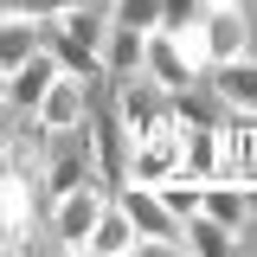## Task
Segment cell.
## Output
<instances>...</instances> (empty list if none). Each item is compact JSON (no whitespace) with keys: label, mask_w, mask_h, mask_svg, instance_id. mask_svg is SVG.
<instances>
[{"label":"cell","mask_w":257,"mask_h":257,"mask_svg":"<svg viewBox=\"0 0 257 257\" xmlns=\"http://www.w3.org/2000/svg\"><path fill=\"white\" fill-rule=\"evenodd\" d=\"M244 7H257V0H244Z\"/></svg>","instance_id":"cell-16"},{"label":"cell","mask_w":257,"mask_h":257,"mask_svg":"<svg viewBox=\"0 0 257 257\" xmlns=\"http://www.w3.org/2000/svg\"><path fill=\"white\" fill-rule=\"evenodd\" d=\"M116 199L128 206V219L142 225V238H148V251H142V257H187V219L161 199V187L128 180V187H116Z\"/></svg>","instance_id":"cell-3"},{"label":"cell","mask_w":257,"mask_h":257,"mask_svg":"<svg viewBox=\"0 0 257 257\" xmlns=\"http://www.w3.org/2000/svg\"><path fill=\"white\" fill-rule=\"evenodd\" d=\"M90 135H96V174H103V187L116 193V187L128 180V155H135V128L122 122L116 96L90 109Z\"/></svg>","instance_id":"cell-6"},{"label":"cell","mask_w":257,"mask_h":257,"mask_svg":"<svg viewBox=\"0 0 257 257\" xmlns=\"http://www.w3.org/2000/svg\"><path fill=\"white\" fill-rule=\"evenodd\" d=\"M103 64H109V77H116V84L135 77V71H148V32L109 26V39H103Z\"/></svg>","instance_id":"cell-13"},{"label":"cell","mask_w":257,"mask_h":257,"mask_svg":"<svg viewBox=\"0 0 257 257\" xmlns=\"http://www.w3.org/2000/svg\"><path fill=\"white\" fill-rule=\"evenodd\" d=\"M90 180H103V174H96V135H90V122H84V128H52V142H45V167H39V193H45V206H52L58 193L90 187Z\"/></svg>","instance_id":"cell-1"},{"label":"cell","mask_w":257,"mask_h":257,"mask_svg":"<svg viewBox=\"0 0 257 257\" xmlns=\"http://www.w3.org/2000/svg\"><path fill=\"white\" fill-rule=\"evenodd\" d=\"M109 20L135 32H161L167 26V0H109Z\"/></svg>","instance_id":"cell-15"},{"label":"cell","mask_w":257,"mask_h":257,"mask_svg":"<svg viewBox=\"0 0 257 257\" xmlns=\"http://www.w3.org/2000/svg\"><path fill=\"white\" fill-rule=\"evenodd\" d=\"M116 109H122V122L135 128V142L142 135H155V128H174V90L161 84L155 71H135L116 84Z\"/></svg>","instance_id":"cell-4"},{"label":"cell","mask_w":257,"mask_h":257,"mask_svg":"<svg viewBox=\"0 0 257 257\" xmlns=\"http://www.w3.org/2000/svg\"><path fill=\"white\" fill-rule=\"evenodd\" d=\"M103 206H109V187L103 180H90L77 193H58L45 206V251H90V231L103 219Z\"/></svg>","instance_id":"cell-2"},{"label":"cell","mask_w":257,"mask_h":257,"mask_svg":"<svg viewBox=\"0 0 257 257\" xmlns=\"http://www.w3.org/2000/svg\"><path fill=\"white\" fill-rule=\"evenodd\" d=\"M187 167V128H155V135H142L135 142V155H128V180H142V187H161V180H174ZM122 180V187H128Z\"/></svg>","instance_id":"cell-7"},{"label":"cell","mask_w":257,"mask_h":257,"mask_svg":"<svg viewBox=\"0 0 257 257\" xmlns=\"http://www.w3.org/2000/svg\"><path fill=\"white\" fill-rule=\"evenodd\" d=\"M174 122H180V128H219V122H225V96L212 90V77L174 90Z\"/></svg>","instance_id":"cell-12"},{"label":"cell","mask_w":257,"mask_h":257,"mask_svg":"<svg viewBox=\"0 0 257 257\" xmlns=\"http://www.w3.org/2000/svg\"><path fill=\"white\" fill-rule=\"evenodd\" d=\"M148 251V238H142V225L128 219V206L109 193V206H103V219L90 231V257H142Z\"/></svg>","instance_id":"cell-9"},{"label":"cell","mask_w":257,"mask_h":257,"mask_svg":"<svg viewBox=\"0 0 257 257\" xmlns=\"http://www.w3.org/2000/svg\"><path fill=\"white\" fill-rule=\"evenodd\" d=\"M251 13H257V7H251ZM251 52H257V45H251Z\"/></svg>","instance_id":"cell-17"},{"label":"cell","mask_w":257,"mask_h":257,"mask_svg":"<svg viewBox=\"0 0 257 257\" xmlns=\"http://www.w3.org/2000/svg\"><path fill=\"white\" fill-rule=\"evenodd\" d=\"M148 71H155L167 90H187V84H199V77H206V71H199V58L187 52V39H180V32H167V26L148 32Z\"/></svg>","instance_id":"cell-8"},{"label":"cell","mask_w":257,"mask_h":257,"mask_svg":"<svg viewBox=\"0 0 257 257\" xmlns=\"http://www.w3.org/2000/svg\"><path fill=\"white\" fill-rule=\"evenodd\" d=\"M64 77V64H58V52L52 45H39L26 64H13V71H0V109L7 116H32L39 103H45V90Z\"/></svg>","instance_id":"cell-5"},{"label":"cell","mask_w":257,"mask_h":257,"mask_svg":"<svg viewBox=\"0 0 257 257\" xmlns=\"http://www.w3.org/2000/svg\"><path fill=\"white\" fill-rule=\"evenodd\" d=\"M90 109H96V96H90V84L64 71L58 84L45 90V103H39V122H45V128H84V122H90Z\"/></svg>","instance_id":"cell-10"},{"label":"cell","mask_w":257,"mask_h":257,"mask_svg":"<svg viewBox=\"0 0 257 257\" xmlns=\"http://www.w3.org/2000/svg\"><path fill=\"white\" fill-rule=\"evenodd\" d=\"M212 77V90L225 96V109H257V52H244V58H225L206 71Z\"/></svg>","instance_id":"cell-11"},{"label":"cell","mask_w":257,"mask_h":257,"mask_svg":"<svg viewBox=\"0 0 257 257\" xmlns=\"http://www.w3.org/2000/svg\"><path fill=\"white\" fill-rule=\"evenodd\" d=\"M187 251H199V257H238V231L219 225L212 212H193L187 219Z\"/></svg>","instance_id":"cell-14"}]
</instances>
